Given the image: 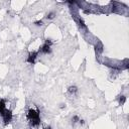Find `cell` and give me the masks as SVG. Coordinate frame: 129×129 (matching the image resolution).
Masks as SVG:
<instances>
[{
	"label": "cell",
	"mask_w": 129,
	"mask_h": 129,
	"mask_svg": "<svg viewBox=\"0 0 129 129\" xmlns=\"http://www.w3.org/2000/svg\"><path fill=\"white\" fill-rule=\"evenodd\" d=\"M26 117H27L30 128L37 129L40 124V113H39L38 109H34V108L28 109Z\"/></svg>",
	"instance_id": "cell-1"
},
{
	"label": "cell",
	"mask_w": 129,
	"mask_h": 129,
	"mask_svg": "<svg viewBox=\"0 0 129 129\" xmlns=\"http://www.w3.org/2000/svg\"><path fill=\"white\" fill-rule=\"evenodd\" d=\"M1 116H2V118H3V122H4L5 125H8V124L11 122L12 118H13L12 112H11L10 110H8V109H6V110L1 114Z\"/></svg>",
	"instance_id": "cell-2"
},
{
	"label": "cell",
	"mask_w": 129,
	"mask_h": 129,
	"mask_svg": "<svg viewBox=\"0 0 129 129\" xmlns=\"http://www.w3.org/2000/svg\"><path fill=\"white\" fill-rule=\"evenodd\" d=\"M40 51L42 53H49L51 51V41H50V39L45 40V42L40 47Z\"/></svg>",
	"instance_id": "cell-3"
},
{
	"label": "cell",
	"mask_w": 129,
	"mask_h": 129,
	"mask_svg": "<svg viewBox=\"0 0 129 129\" xmlns=\"http://www.w3.org/2000/svg\"><path fill=\"white\" fill-rule=\"evenodd\" d=\"M37 55H38V51H31L28 53V56L26 58V61L30 64H33L35 63V60L37 58Z\"/></svg>",
	"instance_id": "cell-4"
},
{
	"label": "cell",
	"mask_w": 129,
	"mask_h": 129,
	"mask_svg": "<svg viewBox=\"0 0 129 129\" xmlns=\"http://www.w3.org/2000/svg\"><path fill=\"white\" fill-rule=\"evenodd\" d=\"M77 92H78V88H77L76 86H71V87H69V88H68V94H69V95H71V96L76 95V94H77Z\"/></svg>",
	"instance_id": "cell-5"
},
{
	"label": "cell",
	"mask_w": 129,
	"mask_h": 129,
	"mask_svg": "<svg viewBox=\"0 0 129 129\" xmlns=\"http://www.w3.org/2000/svg\"><path fill=\"white\" fill-rule=\"evenodd\" d=\"M6 110V103L4 100H0V114H2Z\"/></svg>",
	"instance_id": "cell-6"
},
{
	"label": "cell",
	"mask_w": 129,
	"mask_h": 129,
	"mask_svg": "<svg viewBox=\"0 0 129 129\" xmlns=\"http://www.w3.org/2000/svg\"><path fill=\"white\" fill-rule=\"evenodd\" d=\"M72 121H73V123H74V124H75V123H79V124H83V123H84V122H83V120H82L79 116H77V115H76V116H74V117L72 118Z\"/></svg>",
	"instance_id": "cell-7"
},
{
	"label": "cell",
	"mask_w": 129,
	"mask_h": 129,
	"mask_svg": "<svg viewBox=\"0 0 129 129\" xmlns=\"http://www.w3.org/2000/svg\"><path fill=\"white\" fill-rule=\"evenodd\" d=\"M55 16H56L55 12H54V11H50V12H48V13L46 14L45 18H46V19H48V20H51V19H53Z\"/></svg>",
	"instance_id": "cell-8"
},
{
	"label": "cell",
	"mask_w": 129,
	"mask_h": 129,
	"mask_svg": "<svg viewBox=\"0 0 129 129\" xmlns=\"http://www.w3.org/2000/svg\"><path fill=\"white\" fill-rule=\"evenodd\" d=\"M118 101H119V105H124V103L126 102V97L125 96H120Z\"/></svg>",
	"instance_id": "cell-9"
},
{
	"label": "cell",
	"mask_w": 129,
	"mask_h": 129,
	"mask_svg": "<svg viewBox=\"0 0 129 129\" xmlns=\"http://www.w3.org/2000/svg\"><path fill=\"white\" fill-rule=\"evenodd\" d=\"M34 24H35L36 26H41V25L43 24V22H42V20H37V21L34 22Z\"/></svg>",
	"instance_id": "cell-10"
},
{
	"label": "cell",
	"mask_w": 129,
	"mask_h": 129,
	"mask_svg": "<svg viewBox=\"0 0 129 129\" xmlns=\"http://www.w3.org/2000/svg\"><path fill=\"white\" fill-rule=\"evenodd\" d=\"M44 129H51L49 126H44Z\"/></svg>",
	"instance_id": "cell-11"
}]
</instances>
